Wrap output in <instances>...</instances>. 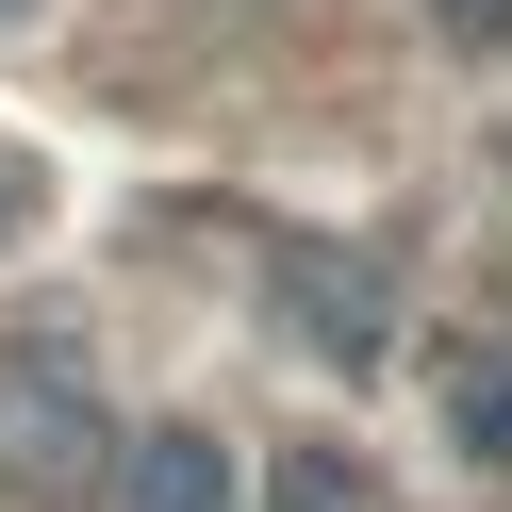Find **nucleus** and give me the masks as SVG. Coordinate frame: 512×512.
Returning <instances> with one entry per match:
<instances>
[{
	"label": "nucleus",
	"instance_id": "5",
	"mask_svg": "<svg viewBox=\"0 0 512 512\" xmlns=\"http://www.w3.org/2000/svg\"><path fill=\"white\" fill-rule=\"evenodd\" d=\"M248 512H380V479L347 463V446H281V463H265V496H248Z\"/></svg>",
	"mask_w": 512,
	"mask_h": 512
},
{
	"label": "nucleus",
	"instance_id": "3",
	"mask_svg": "<svg viewBox=\"0 0 512 512\" xmlns=\"http://www.w3.org/2000/svg\"><path fill=\"white\" fill-rule=\"evenodd\" d=\"M100 512H248V479H232V446H215V430H182V413H166V430L116 446Z\"/></svg>",
	"mask_w": 512,
	"mask_h": 512
},
{
	"label": "nucleus",
	"instance_id": "7",
	"mask_svg": "<svg viewBox=\"0 0 512 512\" xmlns=\"http://www.w3.org/2000/svg\"><path fill=\"white\" fill-rule=\"evenodd\" d=\"M17 215H34V166H17V149H0V248H17Z\"/></svg>",
	"mask_w": 512,
	"mask_h": 512
},
{
	"label": "nucleus",
	"instance_id": "2",
	"mask_svg": "<svg viewBox=\"0 0 512 512\" xmlns=\"http://www.w3.org/2000/svg\"><path fill=\"white\" fill-rule=\"evenodd\" d=\"M281 314H298L331 364H380V347H397V265H380V248H281Z\"/></svg>",
	"mask_w": 512,
	"mask_h": 512
},
{
	"label": "nucleus",
	"instance_id": "8",
	"mask_svg": "<svg viewBox=\"0 0 512 512\" xmlns=\"http://www.w3.org/2000/svg\"><path fill=\"white\" fill-rule=\"evenodd\" d=\"M0 17H17V0H0Z\"/></svg>",
	"mask_w": 512,
	"mask_h": 512
},
{
	"label": "nucleus",
	"instance_id": "6",
	"mask_svg": "<svg viewBox=\"0 0 512 512\" xmlns=\"http://www.w3.org/2000/svg\"><path fill=\"white\" fill-rule=\"evenodd\" d=\"M430 17H446L463 50H496V34H512V0H430Z\"/></svg>",
	"mask_w": 512,
	"mask_h": 512
},
{
	"label": "nucleus",
	"instance_id": "1",
	"mask_svg": "<svg viewBox=\"0 0 512 512\" xmlns=\"http://www.w3.org/2000/svg\"><path fill=\"white\" fill-rule=\"evenodd\" d=\"M116 479V413L67 347H0V512H83Z\"/></svg>",
	"mask_w": 512,
	"mask_h": 512
},
{
	"label": "nucleus",
	"instance_id": "4",
	"mask_svg": "<svg viewBox=\"0 0 512 512\" xmlns=\"http://www.w3.org/2000/svg\"><path fill=\"white\" fill-rule=\"evenodd\" d=\"M430 413L479 479H512V331H446L430 347Z\"/></svg>",
	"mask_w": 512,
	"mask_h": 512
}]
</instances>
